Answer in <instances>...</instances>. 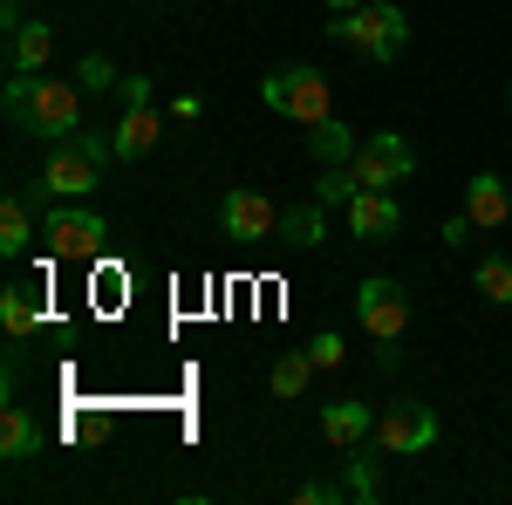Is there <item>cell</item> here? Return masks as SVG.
<instances>
[{"label": "cell", "instance_id": "obj_29", "mask_svg": "<svg viewBox=\"0 0 512 505\" xmlns=\"http://www.w3.org/2000/svg\"><path fill=\"white\" fill-rule=\"evenodd\" d=\"M328 7H335V14H355V7H362V0H328Z\"/></svg>", "mask_w": 512, "mask_h": 505}, {"label": "cell", "instance_id": "obj_16", "mask_svg": "<svg viewBox=\"0 0 512 505\" xmlns=\"http://www.w3.org/2000/svg\"><path fill=\"white\" fill-rule=\"evenodd\" d=\"M280 246H294V253H315L321 239H328V219H321V205H287L280 212Z\"/></svg>", "mask_w": 512, "mask_h": 505}, {"label": "cell", "instance_id": "obj_12", "mask_svg": "<svg viewBox=\"0 0 512 505\" xmlns=\"http://www.w3.org/2000/svg\"><path fill=\"white\" fill-rule=\"evenodd\" d=\"M158 110L151 103H123V117H117V130H110V144H117V157L123 164H144V157L158 151Z\"/></svg>", "mask_w": 512, "mask_h": 505}, {"label": "cell", "instance_id": "obj_4", "mask_svg": "<svg viewBox=\"0 0 512 505\" xmlns=\"http://www.w3.org/2000/svg\"><path fill=\"white\" fill-rule=\"evenodd\" d=\"M260 103L274 110V117H294V123H321L335 117V103H328V76L321 69H274V76L260 82Z\"/></svg>", "mask_w": 512, "mask_h": 505}, {"label": "cell", "instance_id": "obj_27", "mask_svg": "<svg viewBox=\"0 0 512 505\" xmlns=\"http://www.w3.org/2000/svg\"><path fill=\"white\" fill-rule=\"evenodd\" d=\"M123 103H151V76H123Z\"/></svg>", "mask_w": 512, "mask_h": 505}, {"label": "cell", "instance_id": "obj_15", "mask_svg": "<svg viewBox=\"0 0 512 505\" xmlns=\"http://www.w3.org/2000/svg\"><path fill=\"white\" fill-rule=\"evenodd\" d=\"M349 226H355V239H396L403 233V212H396L390 192H355L349 198Z\"/></svg>", "mask_w": 512, "mask_h": 505}, {"label": "cell", "instance_id": "obj_22", "mask_svg": "<svg viewBox=\"0 0 512 505\" xmlns=\"http://www.w3.org/2000/svg\"><path fill=\"white\" fill-rule=\"evenodd\" d=\"M315 192H321V205H349V198L362 192V185H355V171H349V164H321Z\"/></svg>", "mask_w": 512, "mask_h": 505}, {"label": "cell", "instance_id": "obj_3", "mask_svg": "<svg viewBox=\"0 0 512 505\" xmlns=\"http://www.w3.org/2000/svg\"><path fill=\"white\" fill-rule=\"evenodd\" d=\"M328 35L362 48L369 62H396L403 41H410V21H403V7H390V0H362L355 14H335V21H328Z\"/></svg>", "mask_w": 512, "mask_h": 505}, {"label": "cell", "instance_id": "obj_17", "mask_svg": "<svg viewBox=\"0 0 512 505\" xmlns=\"http://www.w3.org/2000/svg\"><path fill=\"white\" fill-rule=\"evenodd\" d=\"M35 451H41L35 417H28L21 403H7V410H0V458H35Z\"/></svg>", "mask_w": 512, "mask_h": 505}, {"label": "cell", "instance_id": "obj_1", "mask_svg": "<svg viewBox=\"0 0 512 505\" xmlns=\"http://www.w3.org/2000/svg\"><path fill=\"white\" fill-rule=\"evenodd\" d=\"M82 82H62V76H7V123L14 130H28L41 144H62V137H76L82 130Z\"/></svg>", "mask_w": 512, "mask_h": 505}, {"label": "cell", "instance_id": "obj_24", "mask_svg": "<svg viewBox=\"0 0 512 505\" xmlns=\"http://www.w3.org/2000/svg\"><path fill=\"white\" fill-rule=\"evenodd\" d=\"M376 492H383L376 465H369V458H349V499H376Z\"/></svg>", "mask_w": 512, "mask_h": 505}, {"label": "cell", "instance_id": "obj_11", "mask_svg": "<svg viewBox=\"0 0 512 505\" xmlns=\"http://www.w3.org/2000/svg\"><path fill=\"white\" fill-rule=\"evenodd\" d=\"M48 185H28V192H7V205H0V253L7 260H21L28 246H35V205H48Z\"/></svg>", "mask_w": 512, "mask_h": 505}, {"label": "cell", "instance_id": "obj_8", "mask_svg": "<svg viewBox=\"0 0 512 505\" xmlns=\"http://www.w3.org/2000/svg\"><path fill=\"white\" fill-rule=\"evenodd\" d=\"M437 444V410L431 403H390L383 417H376V451H390V458H417V451H431Z\"/></svg>", "mask_w": 512, "mask_h": 505}, {"label": "cell", "instance_id": "obj_23", "mask_svg": "<svg viewBox=\"0 0 512 505\" xmlns=\"http://www.w3.org/2000/svg\"><path fill=\"white\" fill-rule=\"evenodd\" d=\"M76 82L89 96H103V89H117V69H110V55H82L76 62Z\"/></svg>", "mask_w": 512, "mask_h": 505}, {"label": "cell", "instance_id": "obj_14", "mask_svg": "<svg viewBox=\"0 0 512 505\" xmlns=\"http://www.w3.org/2000/svg\"><path fill=\"white\" fill-rule=\"evenodd\" d=\"M465 219H472V226H485V233H499V226L512 219V192H506V178L478 171L472 185H465Z\"/></svg>", "mask_w": 512, "mask_h": 505}, {"label": "cell", "instance_id": "obj_20", "mask_svg": "<svg viewBox=\"0 0 512 505\" xmlns=\"http://www.w3.org/2000/svg\"><path fill=\"white\" fill-rule=\"evenodd\" d=\"M308 376H315V355H308V349L280 355V362H274V396H287V403H294V396L308 389Z\"/></svg>", "mask_w": 512, "mask_h": 505}, {"label": "cell", "instance_id": "obj_30", "mask_svg": "<svg viewBox=\"0 0 512 505\" xmlns=\"http://www.w3.org/2000/svg\"><path fill=\"white\" fill-rule=\"evenodd\" d=\"M7 7H21V0H7Z\"/></svg>", "mask_w": 512, "mask_h": 505}, {"label": "cell", "instance_id": "obj_2", "mask_svg": "<svg viewBox=\"0 0 512 505\" xmlns=\"http://www.w3.org/2000/svg\"><path fill=\"white\" fill-rule=\"evenodd\" d=\"M117 157V144L110 137H96V130H76V137H62L55 151H48V164H41V185L55 198H89L96 185H103V164Z\"/></svg>", "mask_w": 512, "mask_h": 505}, {"label": "cell", "instance_id": "obj_21", "mask_svg": "<svg viewBox=\"0 0 512 505\" xmlns=\"http://www.w3.org/2000/svg\"><path fill=\"white\" fill-rule=\"evenodd\" d=\"M478 294H485L492 308H506V301H512V260H506V253L478 260Z\"/></svg>", "mask_w": 512, "mask_h": 505}, {"label": "cell", "instance_id": "obj_13", "mask_svg": "<svg viewBox=\"0 0 512 505\" xmlns=\"http://www.w3.org/2000/svg\"><path fill=\"white\" fill-rule=\"evenodd\" d=\"M321 437H328L335 451H355L362 437H376L369 403H355V396H342V403H321Z\"/></svg>", "mask_w": 512, "mask_h": 505}, {"label": "cell", "instance_id": "obj_9", "mask_svg": "<svg viewBox=\"0 0 512 505\" xmlns=\"http://www.w3.org/2000/svg\"><path fill=\"white\" fill-rule=\"evenodd\" d=\"M219 226H226V239H239V246H260V239L280 233V212L267 205L260 192H226V205H219Z\"/></svg>", "mask_w": 512, "mask_h": 505}, {"label": "cell", "instance_id": "obj_7", "mask_svg": "<svg viewBox=\"0 0 512 505\" xmlns=\"http://www.w3.org/2000/svg\"><path fill=\"white\" fill-rule=\"evenodd\" d=\"M41 239H48V253H62V260H96L103 239H110V226H103L96 212H82V205H48V212H41Z\"/></svg>", "mask_w": 512, "mask_h": 505}, {"label": "cell", "instance_id": "obj_26", "mask_svg": "<svg viewBox=\"0 0 512 505\" xmlns=\"http://www.w3.org/2000/svg\"><path fill=\"white\" fill-rule=\"evenodd\" d=\"M308 355H315V369H335V362H342V335H315V342H308Z\"/></svg>", "mask_w": 512, "mask_h": 505}, {"label": "cell", "instance_id": "obj_28", "mask_svg": "<svg viewBox=\"0 0 512 505\" xmlns=\"http://www.w3.org/2000/svg\"><path fill=\"white\" fill-rule=\"evenodd\" d=\"M465 239H472V219H465V212H458V219H444V246H465Z\"/></svg>", "mask_w": 512, "mask_h": 505}, {"label": "cell", "instance_id": "obj_10", "mask_svg": "<svg viewBox=\"0 0 512 505\" xmlns=\"http://www.w3.org/2000/svg\"><path fill=\"white\" fill-rule=\"evenodd\" d=\"M48 55H55L48 21H21V14L7 7V69H14V76H41V69H48Z\"/></svg>", "mask_w": 512, "mask_h": 505}, {"label": "cell", "instance_id": "obj_5", "mask_svg": "<svg viewBox=\"0 0 512 505\" xmlns=\"http://www.w3.org/2000/svg\"><path fill=\"white\" fill-rule=\"evenodd\" d=\"M349 171H355V185H362V192H383V185H403V178L417 171V151H410V137L376 130L369 144H355Z\"/></svg>", "mask_w": 512, "mask_h": 505}, {"label": "cell", "instance_id": "obj_6", "mask_svg": "<svg viewBox=\"0 0 512 505\" xmlns=\"http://www.w3.org/2000/svg\"><path fill=\"white\" fill-rule=\"evenodd\" d=\"M355 321H362L376 342H403V328H410V294L396 287L390 273H369V280L355 287Z\"/></svg>", "mask_w": 512, "mask_h": 505}, {"label": "cell", "instance_id": "obj_25", "mask_svg": "<svg viewBox=\"0 0 512 505\" xmlns=\"http://www.w3.org/2000/svg\"><path fill=\"white\" fill-rule=\"evenodd\" d=\"M294 499L301 505H335V499H349V485H321V478H308V485H294Z\"/></svg>", "mask_w": 512, "mask_h": 505}, {"label": "cell", "instance_id": "obj_19", "mask_svg": "<svg viewBox=\"0 0 512 505\" xmlns=\"http://www.w3.org/2000/svg\"><path fill=\"white\" fill-rule=\"evenodd\" d=\"M0 328H7L14 342L41 328V301H35V287H7V294H0Z\"/></svg>", "mask_w": 512, "mask_h": 505}, {"label": "cell", "instance_id": "obj_18", "mask_svg": "<svg viewBox=\"0 0 512 505\" xmlns=\"http://www.w3.org/2000/svg\"><path fill=\"white\" fill-rule=\"evenodd\" d=\"M308 151H315L321 164H349L355 157V130L342 117H321V123H308Z\"/></svg>", "mask_w": 512, "mask_h": 505}]
</instances>
